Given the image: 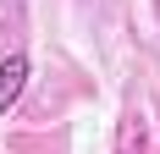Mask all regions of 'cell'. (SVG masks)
I'll return each mask as SVG.
<instances>
[{"instance_id": "1", "label": "cell", "mask_w": 160, "mask_h": 154, "mask_svg": "<svg viewBox=\"0 0 160 154\" xmlns=\"http://www.w3.org/2000/svg\"><path fill=\"white\" fill-rule=\"evenodd\" d=\"M22 88H28V55L11 50V55L0 61V116H11V110H17Z\"/></svg>"}]
</instances>
